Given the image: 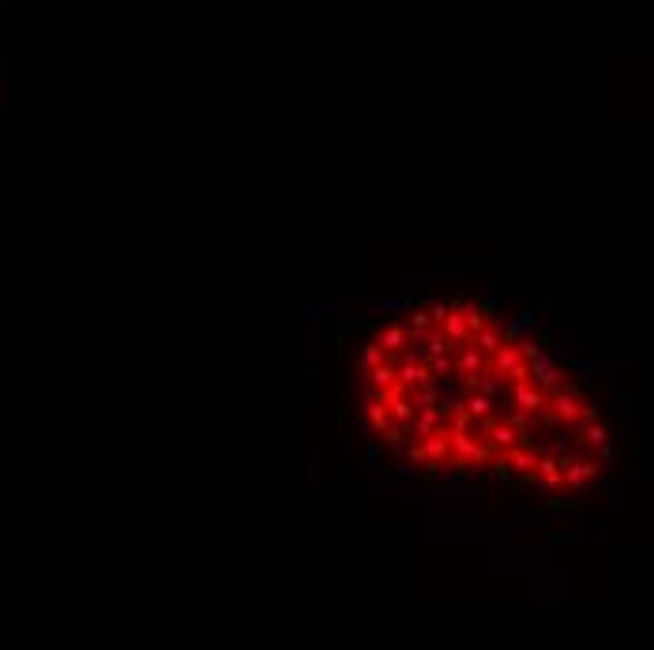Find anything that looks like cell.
Segmentation results:
<instances>
[{"mask_svg":"<svg viewBox=\"0 0 654 650\" xmlns=\"http://www.w3.org/2000/svg\"><path fill=\"white\" fill-rule=\"evenodd\" d=\"M549 308H553L549 297H538V301H534V312H549Z\"/></svg>","mask_w":654,"mask_h":650,"instance_id":"ab89813d","label":"cell"},{"mask_svg":"<svg viewBox=\"0 0 654 650\" xmlns=\"http://www.w3.org/2000/svg\"><path fill=\"white\" fill-rule=\"evenodd\" d=\"M395 380H399V387L406 391V387H429L432 384V372H429V365H425V353H418V350H406L399 357V368H395Z\"/></svg>","mask_w":654,"mask_h":650,"instance_id":"7a4b0ae2","label":"cell"},{"mask_svg":"<svg viewBox=\"0 0 654 650\" xmlns=\"http://www.w3.org/2000/svg\"><path fill=\"white\" fill-rule=\"evenodd\" d=\"M530 384L541 387L545 395H549V391H560V368L553 365L549 353H541L538 361H530Z\"/></svg>","mask_w":654,"mask_h":650,"instance_id":"ba28073f","label":"cell"},{"mask_svg":"<svg viewBox=\"0 0 654 650\" xmlns=\"http://www.w3.org/2000/svg\"><path fill=\"white\" fill-rule=\"evenodd\" d=\"M376 346L387 353V361H395V353H399V357L406 353V346H410V331H406V327H399V323H387V327L380 331Z\"/></svg>","mask_w":654,"mask_h":650,"instance_id":"9c48e42d","label":"cell"},{"mask_svg":"<svg viewBox=\"0 0 654 650\" xmlns=\"http://www.w3.org/2000/svg\"><path fill=\"white\" fill-rule=\"evenodd\" d=\"M519 353H522V361H538V357H541V346L538 342H519Z\"/></svg>","mask_w":654,"mask_h":650,"instance_id":"836d02e7","label":"cell"},{"mask_svg":"<svg viewBox=\"0 0 654 650\" xmlns=\"http://www.w3.org/2000/svg\"><path fill=\"white\" fill-rule=\"evenodd\" d=\"M617 448H613V443H602V448H598V462H602V467H613V462H617Z\"/></svg>","mask_w":654,"mask_h":650,"instance_id":"d6a6232c","label":"cell"},{"mask_svg":"<svg viewBox=\"0 0 654 650\" xmlns=\"http://www.w3.org/2000/svg\"><path fill=\"white\" fill-rule=\"evenodd\" d=\"M425 312L432 316V323H444V320H448V312H451V305H448V301H440V297H432L429 305H425Z\"/></svg>","mask_w":654,"mask_h":650,"instance_id":"f1b7e54d","label":"cell"},{"mask_svg":"<svg viewBox=\"0 0 654 650\" xmlns=\"http://www.w3.org/2000/svg\"><path fill=\"white\" fill-rule=\"evenodd\" d=\"M493 467H496V478H500V481H504V485H511V481H519V478H515V470H511V467H508V462H504V459H496V462H493Z\"/></svg>","mask_w":654,"mask_h":650,"instance_id":"e575fe53","label":"cell"},{"mask_svg":"<svg viewBox=\"0 0 654 650\" xmlns=\"http://www.w3.org/2000/svg\"><path fill=\"white\" fill-rule=\"evenodd\" d=\"M402 462H410V467H418V470H421L429 459H425V448H421V443H410L406 455H402Z\"/></svg>","mask_w":654,"mask_h":650,"instance_id":"4dcf8cb0","label":"cell"},{"mask_svg":"<svg viewBox=\"0 0 654 650\" xmlns=\"http://www.w3.org/2000/svg\"><path fill=\"white\" fill-rule=\"evenodd\" d=\"M519 440H522V432L511 421H496L493 432H489V448H500V451H515Z\"/></svg>","mask_w":654,"mask_h":650,"instance_id":"5bb4252c","label":"cell"},{"mask_svg":"<svg viewBox=\"0 0 654 650\" xmlns=\"http://www.w3.org/2000/svg\"><path fill=\"white\" fill-rule=\"evenodd\" d=\"M410 342H425V334H429L432 331V316H429V312H425V308H413L410 312Z\"/></svg>","mask_w":654,"mask_h":650,"instance_id":"ac0fdd59","label":"cell"},{"mask_svg":"<svg viewBox=\"0 0 654 650\" xmlns=\"http://www.w3.org/2000/svg\"><path fill=\"white\" fill-rule=\"evenodd\" d=\"M395 312H413L410 297H380L376 301V316H395Z\"/></svg>","mask_w":654,"mask_h":650,"instance_id":"7402d4cb","label":"cell"},{"mask_svg":"<svg viewBox=\"0 0 654 650\" xmlns=\"http://www.w3.org/2000/svg\"><path fill=\"white\" fill-rule=\"evenodd\" d=\"M493 425H496V421H493V417H485V421H474V429H477V436H489V432H493Z\"/></svg>","mask_w":654,"mask_h":650,"instance_id":"8d00e7d4","label":"cell"},{"mask_svg":"<svg viewBox=\"0 0 654 650\" xmlns=\"http://www.w3.org/2000/svg\"><path fill=\"white\" fill-rule=\"evenodd\" d=\"M534 320H538V312H534V308L519 312V316H511V320H508V327L500 331V334H504V342H508V346H519V342H527V331L534 327Z\"/></svg>","mask_w":654,"mask_h":650,"instance_id":"7c38bea8","label":"cell"},{"mask_svg":"<svg viewBox=\"0 0 654 650\" xmlns=\"http://www.w3.org/2000/svg\"><path fill=\"white\" fill-rule=\"evenodd\" d=\"M384 443L387 448H402V443H406V425H391L384 432Z\"/></svg>","mask_w":654,"mask_h":650,"instance_id":"1f68e13d","label":"cell"},{"mask_svg":"<svg viewBox=\"0 0 654 650\" xmlns=\"http://www.w3.org/2000/svg\"><path fill=\"white\" fill-rule=\"evenodd\" d=\"M361 410H365V421H368V429H376L380 436L391 429V410L380 403V398H373V395H361Z\"/></svg>","mask_w":654,"mask_h":650,"instance_id":"8fae6325","label":"cell"},{"mask_svg":"<svg viewBox=\"0 0 654 650\" xmlns=\"http://www.w3.org/2000/svg\"><path fill=\"white\" fill-rule=\"evenodd\" d=\"M421 448H425V467H432V474H440V467H448V459H451V432L448 429H436L432 436H425L421 440Z\"/></svg>","mask_w":654,"mask_h":650,"instance_id":"5b68a950","label":"cell"},{"mask_svg":"<svg viewBox=\"0 0 654 650\" xmlns=\"http://www.w3.org/2000/svg\"><path fill=\"white\" fill-rule=\"evenodd\" d=\"M459 316L466 320V327H470V334H477L485 327V316H482V308L477 305H459Z\"/></svg>","mask_w":654,"mask_h":650,"instance_id":"484cf974","label":"cell"},{"mask_svg":"<svg viewBox=\"0 0 654 650\" xmlns=\"http://www.w3.org/2000/svg\"><path fill=\"white\" fill-rule=\"evenodd\" d=\"M474 346H477V350H482L485 357H493V353L500 350V346H504V334H500L496 327H489V323H485V327L474 334Z\"/></svg>","mask_w":654,"mask_h":650,"instance_id":"e0dca14e","label":"cell"},{"mask_svg":"<svg viewBox=\"0 0 654 650\" xmlns=\"http://www.w3.org/2000/svg\"><path fill=\"white\" fill-rule=\"evenodd\" d=\"M384 361H387V353L380 350L376 342H368V346H361V361H357V365H365V368H380V365H384Z\"/></svg>","mask_w":654,"mask_h":650,"instance_id":"cb8c5ba5","label":"cell"},{"mask_svg":"<svg viewBox=\"0 0 654 650\" xmlns=\"http://www.w3.org/2000/svg\"><path fill=\"white\" fill-rule=\"evenodd\" d=\"M583 410H586V403L572 391V387H560V391H553V398H549V417H557L560 425L583 421Z\"/></svg>","mask_w":654,"mask_h":650,"instance_id":"277c9868","label":"cell"},{"mask_svg":"<svg viewBox=\"0 0 654 650\" xmlns=\"http://www.w3.org/2000/svg\"><path fill=\"white\" fill-rule=\"evenodd\" d=\"M527 365L522 361V353H519V346H500V350L489 357V376H493L496 384H515V372Z\"/></svg>","mask_w":654,"mask_h":650,"instance_id":"3957f363","label":"cell"},{"mask_svg":"<svg viewBox=\"0 0 654 650\" xmlns=\"http://www.w3.org/2000/svg\"><path fill=\"white\" fill-rule=\"evenodd\" d=\"M395 478H399V485H406V489H413V485H418V467H410V462H399Z\"/></svg>","mask_w":654,"mask_h":650,"instance_id":"f546056e","label":"cell"},{"mask_svg":"<svg viewBox=\"0 0 654 650\" xmlns=\"http://www.w3.org/2000/svg\"><path fill=\"white\" fill-rule=\"evenodd\" d=\"M436 429H444V425H440V410H436V406L418 410V417H413V432H418V443H421L425 436H432Z\"/></svg>","mask_w":654,"mask_h":650,"instance_id":"2e32d148","label":"cell"},{"mask_svg":"<svg viewBox=\"0 0 654 650\" xmlns=\"http://www.w3.org/2000/svg\"><path fill=\"white\" fill-rule=\"evenodd\" d=\"M504 462L511 470H515V478H534L538 474V455H534L530 448H515V451H508L504 455Z\"/></svg>","mask_w":654,"mask_h":650,"instance_id":"9a60e30c","label":"cell"},{"mask_svg":"<svg viewBox=\"0 0 654 650\" xmlns=\"http://www.w3.org/2000/svg\"><path fill=\"white\" fill-rule=\"evenodd\" d=\"M463 403H466L470 421H485L489 414H493V398H485V395H477V391H470V398H463Z\"/></svg>","mask_w":654,"mask_h":650,"instance_id":"ffe728a7","label":"cell"},{"mask_svg":"<svg viewBox=\"0 0 654 650\" xmlns=\"http://www.w3.org/2000/svg\"><path fill=\"white\" fill-rule=\"evenodd\" d=\"M568 368H572L575 376H579V380H591V372H594V357H572Z\"/></svg>","mask_w":654,"mask_h":650,"instance_id":"83f0119b","label":"cell"},{"mask_svg":"<svg viewBox=\"0 0 654 650\" xmlns=\"http://www.w3.org/2000/svg\"><path fill=\"white\" fill-rule=\"evenodd\" d=\"M560 474H564V485L568 489H583L586 481H594L598 474V462H586V459H572V455H560Z\"/></svg>","mask_w":654,"mask_h":650,"instance_id":"52a82bcc","label":"cell"},{"mask_svg":"<svg viewBox=\"0 0 654 650\" xmlns=\"http://www.w3.org/2000/svg\"><path fill=\"white\" fill-rule=\"evenodd\" d=\"M474 421H459V425H451V455H455V462H463V467H485L489 462V455H493V448H485V443H477L474 440V432H470Z\"/></svg>","mask_w":654,"mask_h":650,"instance_id":"6da1fadb","label":"cell"},{"mask_svg":"<svg viewBox=\"0 0 654 650\" xmlns=\"http://www.w3.org/2000/svg\"><path fill=\"white\" fill-rule=\"evenodd\" d=\"M440 403V391H436V387L429 384V387H418V391H413V406L418 410H429V406H436Z\"/></svg>","mask_w":654,"mask_h":650,"instance_id":"4316f807","label":"cell"},{"mask_svg":"<svg viewBox=\"0 0 654 650\" xmlns=\"http://www.w3.org/2000/svg\"><path fill=\"white\" fill-rule=\"evenodd\" d=\"M579 440H583V443H591V448H602V443H609V429L594 421V425H586V429L579 432Z\"/></svg>","mask_w":654,"mask_h":650,"instance_id":"603a6c76","label":"cell"},{"mask_svg":"<svg viewBox=\"0 0 654 650\" xmlns=\"http://www.w3.org/2000/svg\"><path fill=\"white\" fill-rule=\"evenodd\" d=\"M549 519H553V523H568V519H572V512H568V507H553V512H549Z\"/></svg>","mask_w":654,"mask_h":650,"instance_id":"74e56055","label":"cell"},{"mask_svg":"<svg viewBox=\"0 0 654 650\" xmlns=\"http://www.w3.org/2000/svg\"><path fill=\"white\" fill-rule=\"evenodd\" d=\"M440 334H444L451 346H463V350H466V346H474V334H470V327H466V320L459 316V308L448 312V320L440 323Z\"/></svg>","mask_w":654,"mask_h":650,"instance_id":"30bf717a","label":"cell"},{"mask_svg":"<svg viewBox=\"0 0 654 650\" xmlns=\"http://www.w3.org/2000/svg\"><path fill=\"white\" fill-rule=\"evenodd\" d=\"M395 368H399V361H384L380 368H373V387L376 391H391L399 380H395Z\"/></svg>","mask_w":654,"mask_h":650,"instance_id":"44dd1931","label":"cell"},{"mask_svg":"<svg viewBox=\"0 0 654 650\" xmlns=\"http://www.w3.org/2000/svg\"><path fill=\"white\" fill-rule=\"evenodd\" d=\"M511 403L519 406V414H549V395L541 387H534L530 380L511 387Z\"/></svg>","mask_w":654,"mask_h":650,"instance_id":"8992f818","label":"cell"},{"mask_svg":"<svg viewBox=\"0 0 654 650\" xmlns=\"http://www.w3.org/2000/svg\"><path fill=\"white\" fill-rule=\"evenodd\" d=\"M455 372L466 376V380H474V376L485 372V353L477 350V346H466V350L455 357Z\"/></svg>","mask_w":654,"mask_h":650,"instance_id":"4fadbf2b","label":"cell"},{"mask_svg":"<svg viewBox=\"0 0 654 650\" xmlns=\"http://www.w3.org/2000/svg\"><path fill=\"white\" fill-rule=\"evenodd\" d=\"M496 312H500V301H485V305H482V316H485V320L496 316Z\"/></svg>","mask_w":654,"mask_h":650,"instance_id":"f35d334b","label":"cell"},{"mask_svg":"<svg viewBox=\"0 0 654 650\" xmlns=\"http://www.w3.org/2000/svg\"><path fill=\"white\" fill-rule=\"evenodd\" d=\"M421 346H425V357H448V353L455 350V346H451V342L440 334V327L425 334V342H421Z\"/></svg>","mask_w":654,"mask_h":650,"instance_id":"d6986e66","label":"cell"},{"mask_svg":"<svg viewBox=\"0 0 654 650\" xmlns=\"http://www.w3.org/2000/svg\"><path fill=\"white\" fill-rule=\"evenodd\" d=\"M380 455H384V448H380V443H368V451H365V462H368V467H376V462H380Z\"/></svg>","mask_w":654,"mask_h":650,"instance_id":"d590c367","label":"cell"},{"mask_svg":"<svg viewBox=\"0 0 654 650\" xmlns=\"http://www.w3.org/2000/svg\"><path fill=\"white\" fill-rule=\"evenodd\" d=\"M429 372H432V380H436V376H440L444 384H451V376H455V361H451V357H432Z\"/></svg>","mask_w":654,"mask_h":650,"instance_id":"d4e9b609","label":"cell"}]
</instances>
